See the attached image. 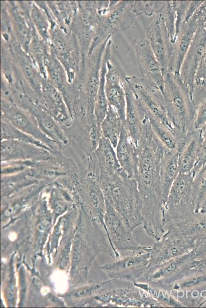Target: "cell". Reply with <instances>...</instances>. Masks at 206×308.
Masks as SVG:
<instances>
[{
  "label": "cell",
  "mask_w": 206,
  "mask_h": 308,
  "mask_svg": "<svg viewBox=\"0 0 206 308\" xmlns=\"http://www.w3.org/2000/svg\"><path fill=\"white\" fill-rule=\"evenodd\" d=\"M9 11L13 33L16 42L28 53L29 44L32 36L33 26L29 15V5L26 10L20 9L15 2H9Z\"/></svg>",
  "instance_id": "cell-26"
},
{
  "label": "cell",
  "mask_w": 206,
  "mask_h": 308,
  "mask_svg": "<svg viewBox=\"0 0 206 308\" xmlns=\"http://www.w3.org/2000/svg\"><path fill=\"white\" fill-rule=\"evenodd\" d=\"M150 248V246H146L140 251L127 252L101 268L113 279L133 283L142 276L148 265Z\"/></svg>",
  "instance_id": "cell-8"
},
{
  "label": "cell",
  "mask_w": 206,
  "mask_h": 308,
  "mask_svg": "<svg viewBox=\"0 0 206 308\" xmlns=\"http://www.w3.org/2000/svg\"><path fill=\"white\" fill-rule=\"evenodd\" d=\"M166 235L198 239L206 234V213H195L186 219L173 222L164 228Z\"/></svg>",
  "instance_id": "cell-28"
},
{
  "label": "cell",
  "mask_w": 206,
  "mask_h": 308,
  "mask_svg": "<svg viewBox=\"0 0 206 308\" xmlns=\"http://www.w3.org/2000/svg\"><path fill=\"white\" fill-rule=\"evenodd\" d=\"M107 70L105 75V90L109 105L113 107L121 120L125 119L126 99L124 87V72L116 67L109 59L107 63Z\"/></svg>",
  "instance_id": "cell-19"
},
{
  "label": "cell",
  "mask_w": 206,
  "mask_h": 308,
  "mask_svg": "<svg viewBox=\"0 0 206 308\" xmlns=\"http://www.w3.org/2000/svg\"><path fill=\"white\" fill-rule=\"evenodd\" d=\"M45 189L49 194L50 205L54 213L56 215L64 213L72 201L71 194L57 180L48 183Z\"/></svg>",
  "instance_id": "cell-34"
},
{
  "label": "cell",
  "mask_w": 206,
  "mask_h": 308,
  "mask_svg": "<svg viewBox=\"0 0 206 308\" xmlns=\"http://www.w3.org/2000/svg\"><path fill=\"white\" fill-rule=\"evenodd\" d=\"M193 178L192 172H179L173 183L163 208L162 222L164 228L170 223L186 219L195 214L192 187Z\"/></svg>",
  "instance_id": "cell-4"
},
{
  "label": "cell",
  "mask_w": 206,
  "mask_h": 308,
  "mask_svg": "<svg viewBox=\"0 0 206 308\" xmlns=\"http://www.w3.org/2000/svg\"><path fill=\"white\" fill-rule=\"evenodd\" d=\"M25 171L30 177L48 184L78 169L71 158L59 151L52 153L48 159L34 161Z\"/></svg>",
  "instance_id": "cell-14"
},
{
  "label": "cell",
  "mask_w": 206,
  "mask_h": 308,
  "mask_svg": "<svg viewBox=\"0 0 206 308\" xmlns=\"http://www.w3.org/2000/svg\"><path fill=\"white\" fill-rule=\"evenodd\" d=\"M82 102V101H81ZM89 109V108H88ZM90 110V109H89Z\"/></svg>",
  "instance_id": "cell-49"
},
{
  "label": "cell",
  "mask_w": 206,
  "mask_h": 308,
  "mask_svg": "<svg viewBox=\"0 0 206 308\" xmlns=\"http://www.w3.org/2000/svg\"><path fill=\"white\" fill-rule=\"evenodd\" d=\"M62 128L68 138L75 141L86 157L95 150L102 137L94 116L74 114L71 124Z\"/></svg>",
  "instance_id": "cell-11"
},
{
  "label": "cell",
  "mask_w": 206,
  "mask_h": 308,
  "mask_svg": "<svg viewBox=\"0 0 206 308\" xmlns=\"http://www.w3.org/2000/svg\"><path fill=\"white\" fill-rule=\"evenodd\" d=\"M145 112L153 131L164 147L169 150L178 152L180 144L184 138L179 140L167 126Z\"/></svg>",
  "instance_id": "cell-38"
},
{
  "label": "cell",
  "mask_w": 206,
  "mask_h": 308,
  "mask_svg": "<svg viewBox=\"0 0 206 308\" xmlns=\"http://www.w3.org/2000/svg\"><path fill=\"white\" fill-rule=\"evenodd\" d=\"M104 283H105L82 287L76 290L74 292V295L77 297L90 295L100 289Z\"/></svg>",
  "instance_id": "cell-46"
},
{
  "label": "cell",
  "mask_w": 206,
  "mask_h": 308,
  "mask_svg": "<svg viewBox=\"0 0 206 308\" xmlns=\"http://www.w3.org/2000/svg\"><path fill=\"white\" fill-rule=\"evenodd\" d=\"M118 285L103 293L100 300L120 307H143L142 291L132 282L118 279Z\"/></svg>",
  "instance_id": "cell-22"
},
{
  "label": "cell",
  "mask_w": 206,
  "mask_h": 308,
  "mask_svg": "<svg viewBox=\"0 0 206 308\" xmlns=\"http://www.w3.org/2000/svg\"><path fill=\"white\" fill-rule=\"evenodd\" d=\"M162 93L168 116L178 137L182 139L187 136L194 121L196 110L194 99L180 75L170 72L164 75Z\"/></svg>",
  "instance_id": "cell-3"
},
{
  "label": "cell",
  "mask_w": 206,
  "mask_h": 308,
  "mask_svg": "<svg viewBox=\"0 0 206 308\" xmlns=\"http://www.w3.org/2000/svg\"><path fill=\"white\" fill-rule=\"evenodd\" d=\"M198 213H206V200L203 203L202 205L201 206Z\"/></svg>",
  "instance_id": "cell-48"
},
{
  "label": "cell",
  "mask_w": 206,
  "mask_h": 308,
  "mask_svg": "<svg viewBox=\"0 0 206 308\" xmlns=\"http://www.w3.org/2000/svg\"><path fill=\"white\" fill-rule=\"evenodd\" d=\"M105 198L119 213L133 230L142 224L141 203L137 183L122 169L99 178Z\"/></svg>",
  "instance_id": "cell-2"
},
{
  "label": "cell",
  "mask_w": 206,
  "mask_h": 308,
  "mask_svg": "<svg viewBox=\"0 0 206 308\" xmlns=\"http://www.w3.org/2000/svg\"><path fill=\"white\" fill-rule=\"evenodd\" d=\"M29 15L34 28L46 42L50 40L51 23L45 10L35 2H29Z\"/></svg>",
  "instance_id": "cell-36"
},
{
  "label": "cell",
  "mask_w": 206,
  "mask_h": 308,
  "mask_svg": "<svg viewBox=\"0 0 206 308\" xmlns=\"http://www.w3.org/2000/svg\"><path fill=\"white\" fill-rule=\"evenodd\" d=\"M196 261L194 253L191 251L162 263L139 279L158 287L169 285L190 275Z\"/></svg>",
  "instance_id": "cell-9"
},
{
  "label": "cell",
  "mask_w": 206,
  "mask_h": 308,
  "mask_svg": "<svg viewBox=\"0 0 206 308\" xmlns=\"http://www.w3.org/2000/svg\"><path fill=\"white\" fill-rule=\"evenodd\" d=\"M106 201L104 221L109 241L114 252L115 258L120 256L117 251L135 252L141 250V246L132 230L119 213L110 203Z\"/></svg>",
  "instance_id": "cell-7"
},
{
  "label": "cell",
  "mask_w": 206,
  "mask_h": 308,
  "mask_svg": "<svg viewBox=\"0 0 206 308\" xmlns=\"http://www.w3.org/2000/svg\"><path fill=\"white\" fill-rule=\"evenodd\" d=\"M164 1H134V7L137 16L144 14L151 16L153 14H159Z\"/></svg>",
  "instance_id": "cell-41"
},
{
  "label": "cell",
  "mask_w": 206,
  "mask_h": 308,
  "mask_svg": "<svg viewBox=\"0 0 206 308\" xmlns=\"http://www.w3.org/2000/svg\"><path fill=\"white\" fill-rule=\"evenodd\" d=\"M134 1H110L106 14L100 16V24L94 42L99 45L109 36L123 32L131 26L137 16L134 7Z\"/></svg>",
  "instance_id": "cell-5"
},
{
  "label": "cell",
  "mask_w": 206,
  "mask_h": 308,
  "mask_svg": "<svg viewBox=\"0 0 206 308\" xmlns=\"http://www.w3.org/2000/svg\"><path fill=\"white\" fill-rule=\"evenodd\" d=\"M159 14L162 16L170 40L174 44L177 37L175 1H164Z\"/></svg>",
  "instance_id": "cell-40"
},
{
  "label": "cell",
  "mask_w": 206,
  "mask_h": 308,
  "mask_svg": "<svg viewBox=\"0 0 206 308\" xmlns=\"http://www.w3.org/2000/svg\"><path fill=\"white\" fill-rule=\"evenodd\" d=\"M16 104L29 112L35 119L40 130L56 143L61 151L70 144L60 124L47 110L27 96L19 93Z\"/></svg>",
  "instance_id": "cell-13"
},
{
  "label": "cell",
  "mask_w": 206,
  "mask_h": 308,
  "mask_svg": "<svg viewBox=\"0 0 206 308\" xmlns=\"http://www.w3.org/2000/svg\"><path fill=\"white\" fill-rule=\"evenodd\" d=\"M178 158V151H170L166 149L161 160L160 182L164 203L171 186L180 172Z\"/></svg>",
  "instance_id": "cell-30"
},
{
  "label": "cell",
  "mask_w": 206,
  "mask_h": 308,
  "mask_svg": "<svg viewBox=\"0 0 206 308\" xmlns=\"http://www.w3.org/2000/svg\"><path fill=\"white\" fill-rule=\"evenodd\" d=\"M13 140L30 143L48 150L51 152L56 153L42 142L18 129L6 119L1 117V140Z\"/></svg>",
  "instance_id": "cell-39"
},
{
  "label": "cell",
  "mask_w": 206,
  "mask_h": 308,
  "mask_svg": "<svg viewBox=\"0 0 206 308\" xmlns=\"http://www.w3.org/2000/svg\"><path fill=\"white\" fill-rule=\"evenodd\" d=\"M1 162L37 161L51 156L53 152L36 145L13 140H1Z\"/></svg>",
  "instance_id": "cell-21"
},
{
  "label": "cell",
  "mask_w": 206,
  "mask_h": 308,
  "mask_svg": "<svg viewBox=\"0 0 206 308\" xmlns=\"http://www.w3.org/2000/svg\"><path fill=\"white\" fill-rule=\"evenodd\" d=\"M138 162L135 180L141 203L142 225L155 240L164 233L162 225L164 201L160 182V167L166 148L153 131L147 116L137 145Z\"/></svg>",
  "instance_id": "cell-1"
},
{
  "label": "cell",
  "mask_w": 206,
  "mask_h": 308,
  "mask_svg": "<svg viewBox=\"0 0 206 308\" xmlns=\"http://www.w3.org/2000/svg\"><path fill=\"white\" fill-rule=\"evenodd\" d=\"M124 87L126 99L124 125L130 137L137 146L141 134L146 113L138 99L126 81Z\"/></svg>",
  "instance_id": "cell-25"
},
{
  "label": "cell",
  "mask_w": 206,
  "mask_h": 308,
  "mask_svg": "<svg viewBox=\"0 0 206 308\" xmlns=\"http://www.w3.org/2000/svg\"><path fill=\"white\" fill-rule=\"evenodd\" d=\"M124 124L116 110L109 105L106 116L101 124L102 136L109 140L114 148L117 145Z\"/></svg>",
  "instance_id": "cell-35"
},
{
  "label": "cell",
  "mask_w": 206,
  "mask_h": 308,
  "mask_svg": "<svg viewBox=\"0 0 206 308\" xmlns=\"http://www.w3.org/2000/svg\"><path fill=\"white\" fill-rule=\"evenodd\" d=\"M197 27L195 13L180 28L173 44V49L170 60L168 71L180 74V70L186 54L190 46Z\"/></svg>",
  "instance_id": "cell-24"
},
{
  "label": "cell",
  "mask_w": 206,
  "mask_h": 308,
  "mask_svg": "<svg viewBox=\"0 0 206 308\" xmlns=\"http://www.w3.org/2000/svg\"><path fill=\"white\" fill-rule=\"evenodd\" d=\"M201 144L198 157L192 171L194 176L206 164V125L201 129Z\"/></svg>",
  "instance_id": "cell-44"
},
{
  "label": "cell",
  "mask_w": 206,
  "mask_h": 308,
  "mask_svg": "<svg viewBox=\"0 0 206 308\" xmlns=\"http://www.w3.org/2000/svg\"><path fill=\"white\" fill-rule=\"evenodd\" d=\"M197 17V24L206 29V1H203L194 13Z\"/></svg>",
  "instance_id": "cell-47"
},
{
  "label": "cell",
  "mask_w": 206,
  "mask_h": 308,
  "mask_svg": "<svg viewBox=\"0 0 206 308\" xmlns=\"http://www.w3.org/2000/svg\"><path fill=\"white\" fill-rule=\"evenodd\" d=\"M146 38L165 75L171 57L173 44L169 37L163 18L160 14L155 17L147 28Z\"/></svg>",
  "instance_id": "cell-17"
},
{
  "label": "cell",
  "mask_w": 206,
  "mask_h": 308,
  "mask_svg": "<svg viewBox=\"0 0 206 308\" xmlns=\"http://www.w3.org/2000/svg\"><path fill=\"white\" fill-rule=\"evenodd\" d=\"M192 251L196 260L206 257V234L197 239Z\"/></svg>",
  "instance_id": "cell-45"
},
{
  "label": "cell",
  "mask_w": 206,
  "mask_h": 308,
  "mask_svg": "<svg viewBox=\"0 0 206 308\" xmlns=\"http://www.w3.org/2000/svg\"><path fill=\"white\" fill-rule=\"evenodd\" d=\"M51 52L49 43L45 41L33 28L32 36L29 46L28 54L34 61L43 78L46 79V62Z\"/></svg>",
  "instance_id": "cell-33"
},
{
  "label": "cell",
  "mask_w": 206,
  "mask_h": 308,
  "mask_svg": "<svg viewBox=\"0 0 206 308\" xmlns=\"http://www.w3.org/2000/svg\"><path fill=\"white\" fill-rule=\"evenodd\" d=\"M205 49L206 29L197 24L194 37L181 65L179 74L182 81L193 98L196 71Z\"/></svg>",
  "instance_id": "cell-16"
},
{
  "label": "cell",
  "mask_w": 206,
  "mask_h": 308,
  "mask_svg": "<svg viewBox=\"0 0 206 308\" xmlns=\"http://www.w3.org/2000/svg\"><path fill=\"white\" fill-rule=\"evenodd\" d=\"M37 104L51 114L61 127L71 124L72 119L61 93L45 79L42 81V98Z\"/></svg>",
  "instance_id": "cell-23"
},
{
  "label": "cell",
  "mask_w": 206,
  "mask_h": 308,
  "mask_svg": "<svg viewBox=\"0 0 206 308\" xmlns=\"http://www.w3.org/2000/svg\"><path fill=\"white\" fill-rule=\"evenodd\" d=\"M194 86L206 93V49L196 71Z\"/></svg>",
  "instance_id": "cell-42"
},
{
  "label": "cell",
  "mask_w": 206,
  "mask_h": 308,
  "mask_svg": "<svg viewBox=\"0 0 206 308\" xmlns=\"http://www.w3.org/2000/svg\"><path fill=\"white\" fill-rule=\"evenodd\" d=\"M112 40H109L102 57L100 75V82L94 104V116L98 127L100 128L101 124L105 118L108 112L109 104L106 97L105 85V75L107 70V61L111 57Z\"/></svg>",
  "instance_id": "cell-31"
},
{
  "label": "cell",
  "mask_w": 206,
  "mask_h": 308,
  "mask_svg": "<svg viewBox=\"0 0 206 308\" xmlns=\"http://www.w3.org/2000/svg\"><path fill=\"white\" fill-rule=\"evenodd\" d=\"M200 129L189 131L179 152L180 172H192L197 162L201 144Z\"/></svg>",
  "instance_id": "cell-29"
},
{
  "label": "cell",
  "mask_w": 206,
  "mask_h": 308,
  "mask_svg": "<svg viewBox=\"0 0 206 308\" xmlns=\"http://www.w3.org/2000/svg\"><path fill=\"white\" fill-rule=\"evenodd\" d=\"M116 153L120 165L128 176L135 179L138 162L137 147L124 124L116 147Z\"/></svg>",
  "instance_id": "cell-27"
},
{
  "label": "cell",
  "mask_w": 206,
  "mask_h": 308,
  "mask_svg": "<svg viewBox=\"0 0 206 308\" xmlns=\"http://www.w3.org/2000/svg\"><path fill=\"white\" fill-rule=\"evenodd\" d=\"M135 55L141 78L149 85L163 92L164 74L146 38L137 43Z\"/></svg>",
  "instance_id": "cell-15"
},
{
  "label": "cell",
  "mask_w": 206,
  "mask_h": 308,
  "mask_svg": "<svg viewBox=\"0 0 206 308\" xmlns=\"http://www.w3.org/2000/svg\"><path fill=\"white\" fill-rule=\"evenodd\" d=\"M42 182L30 177L25 170L18 173L1 176L2 195L8 196L17 193L23 189L35 183Z\"/></svg>",
  "instance_id": "cell-37"
},
{
  "label": "cell",
  "mask_w": 206,
  "mask_h": 308,
  "mask_svg": "<svg viewBox=\"0 0 206 308\" xmlns=\"http://www.w3.org/2000/svg\"><path fill=\"white\" fill-rule=\"evenodd\" d=\"M1 117L18 129L42 142L54 152L61 151L58 144L40 130L34 117L15 103L1 100Z\"/></svg>",
  "instance_id": "cell-12"
},
{
  "label": "cell",
  "mask_w": 206,
  "mask_h": 308,
  "mask_svg": "<svg viewBox=\"0 0 206 308\" xmlns=\"http://www.w3.org/2000/svg\"><path fill=\"white\" fill-rule=\"evenodd\" d=\"M125 81L145 111L167 126L179 139L168 116L162 91L149 85L141 78L135 75L126 76Z\"/></svg>",
  "instance_id": "cell-6"
},
{
  "label": "cell",
  "mask_w": 206,
  "mask_h": 308,
  "mask_svg": "<svg viewBox=\"0 0 206 308\" xmlns=\"http://www.w3.org/2000/svg\"><path fill=\"white\" fill-rule=\"evenodd\" d=\"M86 158L87 169L98 178L102 176L116 174L122 169L114 148L110 141L102 136L95 150Z\"/></svg>",
  "instance_id": "cell-18"
},
{
  "label": "cell",
  "mask_w": 206,
  "mask_h": 308,
  "mask_svg": "<svg viewBox=\"0 0 206 308\" xmlns=\"http://www.w3.org/2000/svg\"><path fill=\"white\" fill-rule=\"evenodd\" d=\"M10 52L17 64L22 76L32 93L34 101L37 103L42 98L43 77L30 55L17 42L11 44Z\"/></svg>",
  "instance_id": "cell-20"
},
{
  "label": "cell",
  "mask_w": 206,
  "mask_h": 308,
  "mask_svg": "<svg viewBox=\"0 0 206 308\" xmlns=\"http://www.w3.org/2000/svg\"><path fill=\"white\" fill-rule=\"evenodd\" d=\"M196 240L195 238L174 237L163 234L150 247L149 264L142 276L170 259L191 252L194 248Z\"/></svg>",
  "instance_id": "cell-10"
},
{
  "label": "cell",
  "mask_w": 206,
  "mask_h": 308,
  "mask_svg": "<svg viewBox=\"0 0 206 308\" xmlns=\"http://www.w3.org/2000/svg\"><path fill=\"white\" fill-rule=\"evenodd\" d=\"M193 124L194 130L200 129L206 125V98L196 105Z\"/></svg>",
  "instance_id": "cell-43"
},
{
  "label": "cell",
  "mask_w": 206,
  "mask_h": 308,
  "mask_svg": "<svg viewBox=\"0 0 206 308\" xmlns=\"http://www.w3.org/2000/svg\"><path fill=\"white\" fill-rule=\"evenodd\" d=\"M45 69L47 81L57 88L61 93L63 98L66 97L70 92L66 88L69 84L68 75L64 67L55 56L51 49L46 60Z\"/></svg>",
  "instance_id": "cell-32"
}]
</instances>
